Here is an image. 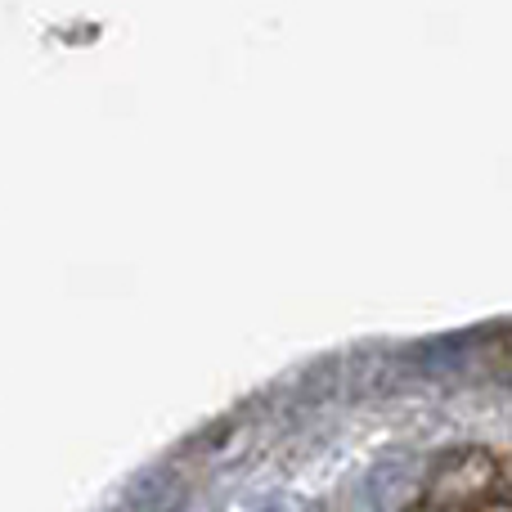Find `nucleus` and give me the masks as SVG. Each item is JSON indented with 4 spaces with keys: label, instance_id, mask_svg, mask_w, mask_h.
I'll return each mask as SVG.
<instances>
[{
    "label": "nucleus",
    "instance_id": "nucleus-1",
    "mask_svg": "<svg viewBox=\"0 0 512 512\" xmlns=\"http://www.w3.org/2000/svg\"><path fill=\"white\" fill-rule=\"evenodd\" d=\"M499 477H504V468H499V459L490 450H477V445L454 450L445 459H436L423 495L409 512H472L486 499H495Z\"/></svg>",
    "mask_w": 512,
    "mask_h": 512
},
{
    "label": "nucleus",
    "instance_id": "nucleus-2",
    "mask_svg": "<svg viewBox=\"0 0 512 512\" xmlns=\"http://www.w3.org/2000/svg\"><path fill=\"white\" fill-rule=\"evenodd\" d=\"M486 369L495 378H512V328H499L486 346Z\"/></svg>",
    "mask_w": 512,
    "mask_h": 512
},
{
    "label": "nucleus",
    "instance_id": "nucleus-3",
    "mask_svg": "<svg viewBox=\"0 0 512 512\" xmlns=\"http://www.w3.org/2000/svg\"><path fill=\"white\" fill-rule=\"evenodd\" d=\"M472 512H512V495H495V499H486V504L472 508Z\"/></svg>",
    "mask_w": 512,
    "mask_h": 512
}]
</instances>
